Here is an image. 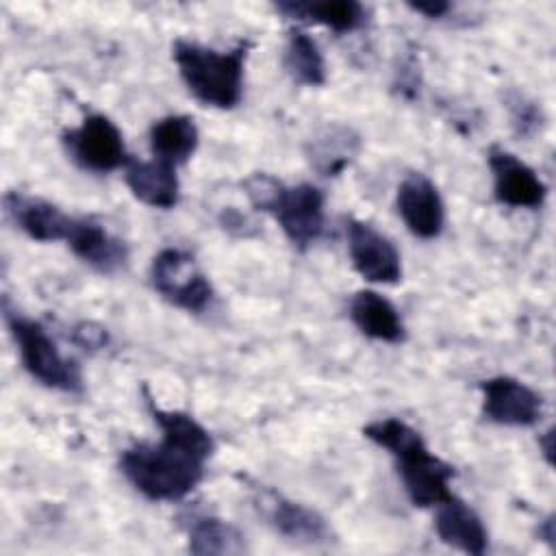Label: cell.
<instances>
[{"label": "cell", "instance_id": "obj_9", "mask_svg": "<svg viewBox=\"0 0 556 556\" xmlns=\"http://www.w3.org/2000/svg\"><path fill=\"white\" fill-rule=\"evenodd\" d=\"M350 263L361 278L376 285H395L402 278V256L393 241L369 222L345 217Z\"/></svg>", "mask_w": 556, "mask_h": 556}, {"label": "cell", "instance_id": "obj_18", "mask_svg": "<svg viewBox=\"0 0 556 556\" xmlns=\"http://www.w3.org/2000/svg\"><path fill=\"white\" fill-rule=\"evenodd\" d=\"M350 319L369 339L382 343H402L406 326L397 308L378 291L361 289L350 300Z\"/></svg>", "mask_w": 556, "mask_h": 556}, {"label": "cell", "instance_id": "obj_10", "mask_svg": "<svg viewBox=\"0 0 556 556\" xmlns=\"http://www.w3.org/2000/svg\"><path fill=\"white\" fill-rule=\"evenodd\" d=\"M482 417L497 426L526 428L543 417V397L513 376H493L480 382Z\"/></svg>", "mask_w": 556, "mask_h": 556}, {"label": "cell", "instance_id": "obj_14", "mask_svg": "<svg viewBox=\"0 0 556 556\" xmlns=\"http://www.w3.org/2000/svg\"><path fill=\"white\" fill-rule=\"evenodd\" d=\"M65 243L83 263L102 274H113L128 261L126 243L93 217H74Z\"/></svg>", "mask_w": 556, "mask_h": 556}, {"label": "cell", "instance_id": "obj_21", "mask_svg": "<svg viewBox=\"0 0 556 556\" xmlns=\"http://www.w3.org/2000/svg\"><path fill=\"white\" fill-rule=\"evenodd\" d=\"M361 137L343 124L324 126L306 148V156L321 176H339L358 154Z\"/></svg>", "mask_w": 556, "mask_h": 556}, {"label": "cell", "instance_id": "obj_4", "mask_svg": "<svg viewBox=\"0 0 556 556\" xmlns=\"http://www.w3.org/2000/svg\"><path fill=\"white\" fill-rule=\"evenodd\" d=\"M2 313L7 328L17 345L20 361L24 369L30 374V378L54 391L80 393V367L76 365V361L61 354L59 345L48 334L43 324L17 313V308H11L9 300L2 302Z\"/></svg>", "mask_w": 556, "mask_h": 556}, {"label": "cell", "instance_id": "obj_11", "mask_svg": "<svg viewBox=\"0 0 556 556\" xmlns=\"http://www.w3.org/2000/svg\"><path fill=\"white\" fill-rule=\"evenodd\" d=\"M486 161L493 178V195L500 204L510 208L543 206L547 187L528 163L500 146L489 148Z\"/></svg>", "mask_w": 556, "mask_h": 556}, {"label": "cell", "instance_id": "obj_6", "mask_svg": "<svg viewBox=\"0 0 556 556\" xmlns=\"http://www.w3.org/2000/svg\"><path fill=\"white\" fill-rule=\"evenodd\" d=\"M252 506L265 519V523L287 541L298 545L319 547L334 541L328 521L313 508L293 502L265 484H250Z\"/></svg>", "mask_w": 556, "mask_h": 556}, {"label": "cell", "instance_id": "obj_25", "mask_svg": "<svg viewBox=\"0 0 556 556\" xmlns=\"http://www.w3.org/2000/svg\"><path fill=\"white\" fill-rule=\"evenodd\" d=\"M510 111H513V124L519 135H532L543 122L541 109L534 102H528L523 96H517L510 102Z\"/></svg>", "mask_w": 556, "mask_h": 556}, {"label": "cell", "instance_id": "obj_1", "mask_svg": "<svg viewBox=\"0 0 556 556\" xmlns=\"http://www.w3.org/2000/svg\"><path fill=\"white\" fill-rule=\"evenodd\" d=\"M363 437L393 456L413 506L430 508L452 497L450 482L454 478V467L434 456L413 426L397 417H384L367 424Z\"/></svg>", "mask_w": 556, "mask_h": 556}, {"label": "cell", "instance_id": "obj_27", "mask_svg": "<svg viewBox=\"0 0 556 556\" xmlns=\"http://www.w3.org/2000/svg\"><path fill=\"white\" fill-rule=\"evenodd\" d=\"M219 224L224 230H228L230 235H237V237H250V226L252 222L237 208H226L222 215H219Z\"/></svg>", "mask_w": 556, "mask_h": 556}, {"label": "cell", "instance_id": "obj_24", "mask_svg": "<svg viewBox=\"0 0 556 556\" xmlns=\"http://www.w3.org/2000/svg\"><path fill=\"white\" fill-rule=\"evenodd\" d=\"M282 185H285V182L278 180V178H274L271 174L256 172V174H252V176H248V178L243 180V193H245V198L250 200V204H252L256 211L267 213L269 206L274 204V200H276V195H278V191H280Z\"/></svg>", "mask_w": 556, "mask_h": 556}, {"label": "cell", "instance_id": "obj_23", "mask_svg": "<svg viewBox=\"0 0 556 556\" xmlns=\"http://www.w3.org/2000/svg\"><path fill=\"white\" fill-rule=\"evenodd\" d=\"M148 408H150L152 419L161 428V437L200 454L206 460L213 456L215 441H213L211 432L198 419H193L189 413L165 410V408L156 406L150 397H148Z\"/></svg>", "mask_w": 556, "mask_h": 556}, {"label": "cell", "instance_id": "obj_2", "mask_svg": "<svg viewBox=\"0 0 556 556\" xmlns=\"http://www.w3.org/2000/svg\"><path fill=\"white\" fill-rule=\"evenodd\" d=\"M200 454L161 437L159 443H135L119 456V471L152 502H180L204 478Z\"/></svg>", "mask_w": 556, "mask_h": 556}, {"label": "cell", "instance_id": "obj_8", "mask_svg": "<svg viewBox=\"0 0 556 556\" xmlns=\"http://www.w3.org/2000/svg\"><path fill=\"white\" fill-rule=\"evenodd\" d=\"M326 200L319 187L311 182L282 185L267 215H271L289 243L298 250L311 248L326 226Z\"/></svg>", "mask_w": 556, "mask_h": 556}, {"label": "cell", "instance_id": "obj_7", "mask_svg": "<svg viewBox=\"0 0 556 556\" xmlns=\"http://www.w3.org/2000/svg\"><path fill=\"white\" fill-rule=\"evenodd\" d=\"M61 139L67 156L87 172L109 174L124 169L130 161L122 130L102 113H89L76 128L65 130Z\"/></svg>", "mask_w": 556, "mask_h": 556}, {"label": "cell", "instance_id": "obj_17", "mask_svg": "<svg viewBox=\"0 0 556 556\" xmlns=\"http://www.w3.org/2000/svg\"><path fill=\"white\" fill-rule=\"evenodd\" d=\"M187 532V549L195 556H228L243 554L245 536L230 521L208 513H187L180 517Z\"/></svg>", "mask_w": 556, "mask_h": 556}, {"label": "cell", "instance_id": "obj_12", "mask_svg": "<svg viewBox=\"0 0 556 556\" xmlns=\"http://www.w3.org/2000/svg\"><path fill=\"white\" fill-rule=\"evenodd\" d=\"M395 206L404 226L419 239H434L445 226V204L437 185L419 172L408 174L395 193Z\"/></svg>", "mask_w": 556, "mask_h": 556}, {"label": "cell", "instance_id": "obj_28", "mask_svg": "<svg viewBox=\"0 0 556 556\" xmlns=\"http://www.w3.org/2000/svg\"><path fill=\"white\" fill-rule=\"evenodd\" d=\"M413 11L430 17V20H441L445 17L450 11H452V4L450 2H443V0H428V2H410L408 4Z\"/></svg>", "mask_w": 556, "mask_h": 556}, {"label": "cell", "instance_id": "obj_19", "mask_svg": "<svg viewBox=\"0 0 556 556\" xmlns=\"http://www.w3.org/2000/svg\"><path fill=\"white\" fill-rule=\"evenodd\" d=\"M276 11L287 15L295 22H311L321 24L337 35L352 33L365 24V7L356 0H321V2H300V0H287L278 2Z\"/></svg>", "mask_w": 556, "mask_h": 556}, {"label": "cell", "instance_id": "obj_20", "mask_svg": "<svg viewBox=\"0 0 556 556\" xmlns=\"http://www.w3.org/2000/svg\"><path fill=\"white\" fill-rule=\"evenodd\" d=\"M148 141L154 159L176 167L193 156L200 141V132L193 117L176 113L156 119L150 126Z\"/></svg>", "mask_w": 556, "mask_h": 556}, {"label": "cell", "instance_id": "obj_5", "mask_svg": "<svg viewBox=\"0 0 556 556\" xmlns=\"http://www.w3.org/2000/svg\"><path fill=\"white\" fill-rule=\"evenodd\" d=\"M150 285L167 304L193 315L204 313L215 298L208 276L193 254L180 248H163L152 258Z\"/></svg>", "mask_w": 556, "mask_h": 556}, {"label": "cell", "instance_id": "obj_30", "mask_svg": "<svg viewBox=\"0 0 556 556\" xmlns=\"http://www.w3.org/2000/svg\"><path fill=\"white\" fill-rule=\"evenodd\" d=\"M552 439H554V434H552V430H547V432H543L541 437H539V447L543 450V456H545V460L552 465Z\"/></svg>", "mask_w": 556, "mask_h": 556}, {"label": "cell", "instance_id": "obj_3", "mask_svg": "<svg viewBox=\"0 0 556 556\" xmlns=\"http://www.w3.org/2000/svg\"><path fill=\"white\" fill-rule=\"evenodd\" d=\"M248 50V41H239L232 50H215L178 39L172 48V56L185 87L198 102L228 111L235 109L243 96Z\"/></svg>", "mask_w": 556, "mask_h": 556}, {"label": "cell", "instance_id": "obj_22", "mask_svg": "<svg viewBox=\"0 0 556 556\" xmlns=\"http://www.w3.org/2000/svg\"><path fill=\"white\" fill-rule=\"evenodd\" d=\"M282 65L300 85L319 87L326 83V61L319 46L306 30L298 26L287 33Z\"/></svg>", "mask_w": 556, "mask_h": 556}, {"label": "cell", "instance_id": "obj_16", "mask_svg": "<svg viewBox=\"0 0 556 556\" xmlns=\"http://www.w3.org/2000/svg\"><path fill=\"white\" fill-rule=\"evenodd\" d=\"M124 180L130 193L150 208H174L180 200V180L176 167L159 159H132L124 165Z\"/></svg>", "mask_w": 556, "mask_h": 556}, {"label": "cell", "instance_id": "obj_13", "mask_svg": "<svg viewBox=\"0 0 556 556\" xmlns=\"http://www.w3.org/2000/svg\"><path fill=\"white\" fill-rule=\"evenodd\" d=\"M4 211L26 237L41 243L65 241L74 219L50 200L22 191L4 193Z\"/></svg>", "mask_w": 556, "mask_h": 556}, {"label": "cell", "instance_id": "obj_15", "mask_svg": "<svg viewBox=\"0 0 556 556\" xmlns=\"http://www.w3.org/2000/svg\"><path fill=\"white\" fill-rule=\"evenodd\" d=\"M434 508V532L445 545L471 556H482L489 549V532L467 502L452 495Z\"/></svg>", "mask_w": 556, "mask_h": 556}, {"label": "cell", "instance_id": "obj_26", "mask_svg": "<svg viewBox=\"0 0 556 556\" xmlns=\"http://www.w3.org/2000/svg\"><path fill=\"white\" fill-rule=\"evenodd\" d=\"M72 341L80 345L83 350H102L109 343L106 328L93 324V321H80L72 330Z\"/></svg>", "mask_w": 556, "mask_h": 556}, {"label": "cell", "instance_id": "obj_29", "mask_svg": "<svg viewBox=\"0 0 556 556\" xmlns=\"http://www.w3.org/2000/svg\"><path fill=\"white\" fill-rule=\"evenodd\" d=\"M554 534H556V530H554V515H547V517L539 523V539L545 541V543H549V545H554Z\"/></svg>", "mask_w": 556, "mask_h": 556}]
</instances>
